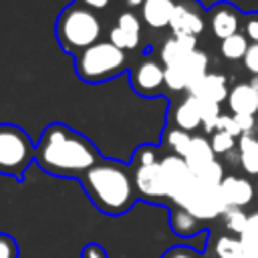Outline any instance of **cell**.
I'll use <instances>...</instances> for the list:
<instances>
[{
	"label": "cell",
	"instance_id": "1",
	"mask_svg": "<svg viewBox=\"0 0 258 258\" xmlns=\"http://www.w3.org/2000/svg\"><path fill=\"white\" fill-rule=\"evenodd\" d=\"M99 161L101 153L93 141L64 123H50L36 143L34 163L54 177L81 179Z\"/></svg>",
	"mask_w": 258,
	"mask_h": 258
},
{
	"label": "cell",
	"instance_id": "2",
	"mask_svg": "<svg viewBox=\"0 0 258 258\" xmlns=\"http://www.w3.org/2000/svg\"><path fill=\"white\" fill-rule=\"evenodd\" d=\"M79 181L93 206L107 216H123L139 200L131 165L117 159L101 157V161L93 165Z\"/></svg>",
	"mask_w": 258,
	"mask_h": 258
},
{
	"label": "cell",
	"instance_id": "3",
	"mask_svg": "<svg viewBox=\"0 0 258 258\" xmlns=\"http://www.w3.org/2000/svg\"><path fill=\"white\" fill-rule=\"evenodd\" d=\"M103 26L99 16L79 4H69L60 10L54 24V36L67 54L79 56L89 46L97 44Z\"/></svg>",
	"mask_w": 258,
	"mask_h": 258
},
{
	"label": "cell",
	"instance_id": "4",
	"mask_svg": "<svg viewBox=\"0 0 258 258\" xmlns=\"http://www.w3.org/2000/svg\"><path fill=\"white\" fill-rule=\"evenodd\" d=\"M127 69V54L125 50L117 48L109 40H99L97 44L83 50L75 56V73L83 83H105L117 77L121 71Z\"/></svg>",
	"mask_w": 258,
	"mask_h": 258
},
{
	"label": "cell",
	"instance_id": "5",
	"mask_svg": "<svg viewBox=\"0 0 258 258\" xmlns=\"http://www.w3.org/2000/svg\"><path fill=\"white\" fill-rule=\"evenodd\" d=\"M36 145L30 135L12 123H0V175L22 179L34 161Z\"/></svg>",
	"mask_w": 258,
	"mask_h": 258
},
{
	"label": "cell",
	"instance_id": "6",
	"mask_svg": "<svg viewBox=\"0 0 258 258\" xmlns=\"http://www.w3.org/2000/svg\"><path fill=\"white\" fill-rule=\"evenodd\" d=\"M208 54L196 48L175 64L165 67V87L171 91H189L208 73Z\"/></svg>",
	"mask_w": 258,
	"mask_h": 258
},
{
	"label": "cell",
	"instance_id": "7",
	"mask_svg": "<svg viewBox=\"0 0 258 258\" xmlns=\"http://www.w3.org/2000/svg\"><path fill=\"white\" fill-rule=\"evenodd\" d=\"M159 161H149V163H133L131 171H133V183H135V191L139 200L145 202H155V204H165L167 194L163 187V179H161V167Z\"/></svg>",
	"mask_w": 258,
	"mask_h": 258
},
{
	"label": "cell",
	"instance_id": "8",
	"mask_svg": "<svg viewBox=\"0 0 258 258\" xmlns=\"http://www.w3.org/2000/svg\"><path fill=\"white\" fill-rule=\"evenodd\" d=\"M181 208L187 210L191 216H196L202 222L224 216V212L228 210L226 202L222 200L220 187H208V185H202L200 181H196L194 191L189 194V198L185 200V204Z\"/></svg>",
	"mask_w": 258,
	"mask_h": 258
},
{
	"label": "cell",
	"instance_id": "9",
	"mask_svg": "<svg viewBox=\"0 0 258 258\" xmlns=\"http://www.w3.org/2000/svg\"><path fill=\"white\" fill-rule=\"evenodd\" d=\"M131 87L141 97H157L165 87V67L153 58H143L131 69Z\"/></svg>",
	"mask_w": 258,
	"mask_h": 258
},
{
	"label": "cell",
	"instance_id": "10",
	"mask_svg": "<svg viewBox=\"0 0 258 258\" xmlns=\"http://www.w3.org/2000/svg\"><path fill=\"white\" fill-rule=\"evenodd\" d=\"M159 167H161V179H163V187H165V194H167V200L171 204V200L187 185L194 181V171L187 167L185 159L179 157V155H163L161 161H159Z\"/></svg>",
	"mask_w": 258,
	"mask_h": 258
},
{
	"label": "cell",
	"instance_id": "11",
	"mask_svg": "<svg viewBox=\"0 0 258 258\" xmlns=\"http://www.w3.org/2000/svg\"><path fill=\"white\" fill-rule=\"evenodd\" d=\"M204 14L200 10V6L194 0H177L171 20H169V28L173 32V36H196L204 30Z\"/></svg>",
	"mask_w": 258,
	"mask_h": 258
},
{
	"label": "cell",
	"instance_id": "12",
	"mask_svg": "<svg viewBox=\"0 0 258 258\" xmlns=\"http://www.w3.org/2000/svg\"><path fill=\"white\" fill-rule=\"evenodd\" d=\"M139 38H141V20L133 12H123L109 32V42H113L121 50L137 48Z\"/></svg>",
	"mask_w": 258,
	"mask_h": 258
},
{
	"label": "cell",
	"instance_id": "13",
	"mask_svg": "<svg viewBox=\"0 0 258 258\" xmlns=\"http://www.w3.org/2000/svg\"><path fill=\"white\" fill-rule=\"evenodd\" d=\"M228 83H226V77L224 75H218V73H206L191 89H189V95L200 99V101H208V103H216L220 105L224 99H228Z\"/></svg>",
	"mask_w": 258,
	"mask_h": 258
},
{
	"label": "cell",
	"instance_id": "14",
	"mask_svg": "<svg viewBox=\"0 0 258 258\" xmlns=\"http://www.w3.org/2000/svg\"><path fill=\"white\" fill-rule=\"evenodd\" d=\"M208 16H210V28H212V32H214L216 38L226 40L228 36H232V34L238 32L240 14L230 4H218V6H214L208 12Z\"/></svg>",
	"mask_w": 258,
	"mask_h": 258
},
{
	"label": "cell",
	"instance_id": "15",
	"mask_svg": "<svg viewBox=\"0 0 258 258\" xmlns=\"http://www.w3.org/2000/svg\"><path fill=\"white\" fill-rule=\"evenodd\" d=\"M220 194H222V200L226 202L228 208H242V206H246V204L252 202L254 187L244 177L226 175L224 181L220 183Z\"/></svg>",
	"mask_w": 258,
	"mask_h": 258
},
{
	"label": "cell",
	"instance_id": "16",
	"mask_svg": "<svg viewBox=\"0 0 258 258\" xmlns=\"http://www.w3.org/2000/svg\"><path fill=\"white\" fill-rule=\"evenodd\" d=\"M228 107L234 115H256L258 113V93L250 83H238L228 93Z\"/></svg>",
	"mask_w": 258,
	"mask_h": 258
},
{
	"label": "cell",
	"instance_id": "17",
	"mask_svg": "<svg viewBox=\"0 0 258 258\" xmlns=\"http://www.w3.org/2000/svg\"><path fill=\"white\" fill-rule=\"evenodd\" d=\"M171 119H173V127L189 133L196 131L202 125V113H200V101L196 97H185L183 101H179L175 105V109L171 111Z\"/></svg>",
	"mask_w": 258,
	"mask_h": 258
},
{
	"label": "cell",
	"instance_id": "18",
	"mask_svg": "<svg viewBox=\"0 0 258 258\" xmlns=\"http://www.w3.org/2000/svg\"><path fill=\"white\" fill-rule=\"evenodd\" d=\"M177 0H145L141 4V20L149 28H165L169 26L173 8Z\"/></svg>",
	"mask_w": 258,
	"mask_h": 258
},
{
	"label": "cell",
	"instance_id": "19",
	"mask_svg": "<svg viewBox=\"0 0 258 258\" xmlns=\"http://www.w3.org/2000/svg\"><path fill=\"white\" fill-rule=\"evenodd\" d=\"M196 44H198V38L196 36H171V38H167L161 44V50H159L161 64L163 67L175 64L177 60H181L183 56H187L189 52H194L196 50Z\"/></svg>",
	"mask_w": 258,
	"mask_h": 258
},
{
	"label": "cell",
	"instance_id": "20",
	"mask_svg": "<svg viewBox=\"0 0 258 258\" xmlns=\"http://www.w3.org/2000/svg\"><path fill=\"white\" fill-rule=\"evenodd\" d=\"M214 149H212V145H210V141L206 139V137H191V141H189V147H187V151H185V155H183V159H185V163H187V167L196 173V171H200L202 167H206L208 163H212V161H216L214 159Z\"/></svg>",
	"mask_w": 258,
	"mask_h": 258
},
{
	"label": "cell",
	"instance_id": "21",
	"mask_svg": "<svg viewBox=\"0 0 258 258\" xmlns=\"http://www.w3.org/2000/svg\"><path fill=\"white\" fill-rule=\"evenodd\" d=\"M169 226H171L173 234H177L179 238H191L202 230L204 222L198 220L196 216H191L187 210H183L179 206H171V210H169Z\"/></svg>",
	"mask_w": 258,
	"mask_h": 258
},
{
	"label": "cell",
	"instance_id": "22",
	"mask_svg": "<svg viewBox=\"0 0 258 258\" xmlns=\"http://www.w3.org/2000/svg\"><path fill=\"white\" fill-rule=\"evenodd\" d=\"M240 163L250 175H258V139L252 135L240 137Z\"/></svg>",
	"mask_w": 258,
	"mask_h": 258
},
{
	"label": "cell",
	"instance_id": "23",
	"mask_svg": "<svg viewBox=\"0 0 258 258\" xmlns=\"http://www.w3.org/2000/svg\"><path fill=\"white\" fill-rule=\"evenodd\" d=\"M248 46H250L248 44V36L236 32V34L228 36L226 40H222L220 50H222V56L228 58V60H240V58L244 60V56L248 52Z\"/></svg>",
	"mask_w": 258,
	"mask_h": 258
},
{
	"label": "cell",
	"instance_id": "24",
	"mask_svg": "<svg viewBox=\"0 0 258 258\" xmlns=\"http://www.w3.org/2000/svg\"><path fill=\"white\" fill-rule=\"evenodd\" d=\"M216 254L218 258H248L240 238H232V236H222L216 242Z\"/></svg>",
	"mask_w": 258,
	"mask_h": 258
},
{
	"label": "cell",
	"instance_id": "25",
	"mask_svg": "<svg viewBox=\"0 0 258 258\" xmlns=\"http://www.w3.org/2000/svg\"><path fill=\"white\" fill-rule=\"evenodd\" d=\"M196 179L202 183V185H208V187H220V183L224 181V167L220 161H212L208 163L206 167H202L200 171L194 173Z\"/></svg>",
	"mask_w": 258,
	"mask_h": 258
},
{
	"label": "cell",
	"instance_id": "26",
	"mask_svg": "<svg viewBox=\"0 0 258 258\" xmlns=\"http://www.w3.org/2000/svg\"><path fill=\"white\" fill-rule=\"evenodd\" d=\"M191 137H194V135H189V133H185V131H181V129H177V127H169V129L165 131V143L169 145V149L173 151V155H179V157L185 155Z\"/></svg>",
	"mask_w": 258,
	"mask_h": 258
},
{
	"label": "cell",
	"instance_id": "27",
	"mask_svg": "<svg viewBox=\"0 0 258 258\" xmlns=\"http://www.w3.org/2000/svg\"><path fill=\"white\" fill-rule=\"evenodd\" d=\"M224 222H226V228L234 234H242L244 228H246V222H248V216L240 210V208H228L224 212Z\"/></svg>",
	"mask_w": 258,
	"mask_h": 258
},
{
	"label": "cell",
	"instance_id": "28",
	"mask_svg": "<svg viewBox=\"0 0 258 258\" xmlns=\"http://www.w3.org/2000/svg\"><path fill=\"white\" fill-rule=\"evenodd\" d=\"M234 139L236 137H232L226 131H214L210 137V145H212L214 153H228L234 147Z\"/></svg>",
	"mask_w": 258,
	"mask_h": 258
},
{
	"label": "cell",
	"instance_id": "29",
	"mask_svg": "<svg viewBox=\"0 0 258 258\" xmlns=\"http://www.w3.org/2000/svg\"><path fill=\"white\" fill-rule=\"evenodd\" d=\"M161 258H204V254L198 252V250L191 248V246L179 244V246H171V248H167V250L161 254Z\"/></svg>",
	"mask_w": 258,
	"mask_h": 258
},
{
	"label": "cell",
	"instance_id": "30",
	"mask_svg": "<svg viewBox=\"0 0 258 258\" xmlns=\"http://www.w3.org/2000/svg\"><path fill=\"white\" fill-rule=\"evenodd\" d=\"M0 258H18V244L10 234L0 232Z\"/></svg>",
	"mask_w": 258,
	"mask_h": 258
},
{
	"label": "cell",
	"instance_id": "31",
	"mask_svg": "<svg viewBox=\"0 0 258 258\" xmlns=\"http://www.w3.org/2000/svg\"><path fill=\"white\" fill-rule=\"evenodd\" d=\"M242 242H248V240H258V212L250 214L248 216V222H246V228L244 232L238 236Z\"/></svg>",
	"mask_w": 258,
	"mask_h": 258
},
{
	"label": "cell",
	"instance_id": "32",
	"mask_svg": "<svg viewBox=\"0 0 258 258\" xmlns=\"http://www.w3.org/2000/svg\"><path fill=\"white\" fill-rule=\"evenodd\" d=\"M244 67L254 75L258 77V42H252L248 46V52L244 56Z\"/></svg>",
	"mask_w": 258,
	"mask_h": 258
},
{
	"label": "cell",
	"instance_id": "33",
	"mask_svg": "<svg viewBox=\"0 0 258 258\" xmlns=\"http://www.w3.org/2000/svg\"><path fill=\"white\" fill-rule=\"evenodd\" d=\"M81 258H109L101 244H87L81 252Z\"/></svg>",
	"mask_w": 258,
	"mask_h": 258
},
{
	"label": "cell",
	"instance_id": "34",
	"mask_svg": "<svg viewBox=\"0 0 258 258\" xmlns=\"http://www.w3.org/2000/svg\"><path fill=\"white\" fill-rule=\"evenodd\" d=\"M234 119H236L240 131H242V135H250V131L254 129V123H256L254 117L252 115H234Z\"/></svg>",
	"mask_w": 258,
	"mask_h": 258
},
{
	"label": "cell",
	"instance_id": "35",
	"mask_svg": "<svg viewBox=\"0 0 258 258\" xmlns=\"http://www.w3.org/2000/svg\"><path fill=\"white\" fill-rule=\"evenodd\" d=\"M109 2H111V0H75V4L85 6V8L93 10V12H95V10H103V8H107Z\"/></svg>",
	"mask_w": 258,
	"mask_h": 258
},
{
	"label": "cell",
	"instance_id": "36",
	"mask_svg": "<svg viewBox=\"0 0 258 258\" xmlns=\"http://www.w3.org/2000/svg\"><path fill=\"white\" fill-rule=\"evenodd\" d=\"M246 36H250L252 42H258V14L248 18V22H246Z\"/></svg>",
	"mask_w": 258,
	"mask_h": 258
},
{
	"label": "cell",
	"instance_id": "37",
	"mask_svg": "<svg viewBox=\"0 0 258 258\" xmlns=\"http://www.w3.org/2000/svg\"><path fill=\"white\" fill-rule=\"evenodd\" d=\"M242 242V240H240ZM248 258H258V240H248V242H242Z\"/></svg>",
	"mask_w": 258,
	"mask_h": 258
},
{
	"label": "cell",
	"instance_id": "38",
	"mask_svg": "<svg viewBox=\"0 0 258 258\" xmlns=\"http://www.w3.org/2000/svg\"><path fill=\"white\" fill-rule=\"evenodd\" d=\"M125 6H129V8H141V4L145 2V0H121Z\"/></svg>",
	"mask_w": 258,
	"mask_h": 258
},
{
	"label": "cell",
	"instance_id": "39",
	"mask_svg": "<svg viewBox=\"0 0 258 258\" xmlns=\"http://www.w3.org/2000/svg\"><path fill=\"white\" fill-rule=\"evenodd\" d=\"M250 85H252V87H254V91L258 93V77H254V79L250 81Z\"/></svg>",
	"mask_w": 258,
	"mask_h": 258
}]
</instances>
